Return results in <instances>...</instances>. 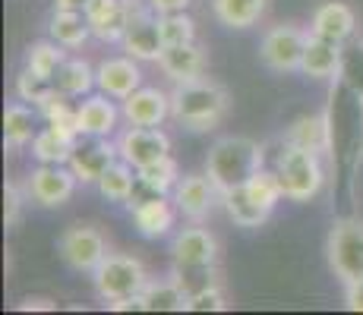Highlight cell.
Here are the masks:
<instances>
[{"mask_svg": "<svg viewBox=\"0 0 363 315\" xmlns=\"http://www.w3.org/2000/svg\"><path fill=\"white\" fill-rule=\"evenodd\" d=\"M231 110V95L225 86L206 79H190V82H174L171 92V120L190 132H208Z\"/></svg>", "mask_w": 363, "mask_h": 315, "instance_id": "6da1fadb", "label": "cell"}, {"mask_svg": "<svg viewBox=\"0 0 363 315\" xmlns=\"http://www.w3.org/2000/svg\"><path fill=\"white\" fill-rule=\"evenodd\" d=\"M256 171H262V145L247 136L218 139L206 155V173L221 189V195L228 189L243 186Z\"/></svg>", "mask_w": 363, "mask_h": 315, "instance_id": "7a4b0ae2", "label": "cell"}, {"mask_svg": "<svg viewBox=\"0 0 363 315\" xmlns=\"http://www.w3.org/2000/svg\"><path fill=\"white\" fill-rule=\"evenodd\" d=\"M92 284L101 303H121V299L139 297L149 284V271L139 258L123 252H108V258L92 271Z\"/></svg>", "mask_w": 363, "mask_h": 315, "instance_id": "3957f363", "label": "cell"}, {"mask_svg": "<svg viewBox=\"0 0 363 315\" xmlns=\"http://www.w3.org/2000/svg\"><path fill=\"white\" fill-rule=\"evenodd\" d=\"M275 171H278V177H281L284 199H291V202L316 199L319 189H323V183H325L323 161H319V155H316V151L300 149V145H288V142H284Z\"/></svg>", "mask_w": 363, "mask_h": 315, "instance_id": "277c9868", "label": "cell"}, {"mask_svg": "<svg viewBox=\"0 0 363 315\" xmlns=\"http://www.w3.org/2000/svg\"><path fill=\"white\" fill-rule=\"evenodd\" d=\"M325 258L341 284L363 277V221L338 218L325 236Z\"/></svg>", "mask_w": 363, "mask_h": 315, "instance_id": "5b68a950", "label": "cell"}, {"mask_svg": "<svg viewBox=\"0 0 363 315\" xmlns=\"http://www.w3.org/2000/svg\"><path fill=\"white\" fill-rule=\"evenodd\" d=\"M57 252L64 258V265L69 271H79V275H92L95 268L108 258V240L99 227L92 224H73L60 234Z\"/></svg>", "mask_w": 363, "mask_h": 315, "instance_id": "8992f818", "label": "cell"}, {"mask_svg": "<svg viewBox=\"0 0 363 315\" xmlns=\"http://www.w3.org/2000/svg\"><path fill=\"white\" fill-rule=\"evenodd\" d=\"M310 41V32L300 25H275L262 35L259 60L272 73H300V60H303V47Z\"/></svg>", "mask_w": 363, "mask_h": 315, "instance_id": "52a82bcc", "label": "cell"}, {"mask_svg": "<svg viewBox=\"0 0 363 315\" xmlns=\"http://www.w3.org/2000/svg\"><path fill=\"white\" fill-rule=\"evenodd\" d=\"M76 173L69 164H41L35 167L26 180V193L32 202H38L41 208H60L73 199L76 193Z\"/></svg>", "mask_w": 363, "mask_h": 315, "instance_id": "ba28073f", "label": "cell"}, {"mask_svg": "<svg viewBox=\"0 0 363 315\" xmlns=\"http://www.w3.org/2000/svg\"><path fill=\"white\" fill-rule=\"evenodd\" d=\"M171 262H174V271L215 268V262H218V240L206 227H199V224L184 227L171 243Z\"/></svg>", "mask_w": 363, "mask_h": 315, "instance_id": "9c48e42d", "label": "cell"}, {"mask_svg": "<svg viewBox=\"0 0 363 315\" xmlns=\"http://www.w3.org/2000/svg\"><path fill=\"white\" fill-rule=\"evenodd\" d=\"M218 202H221V189L212 183L208 173H184L177 180V186H174V205L193 224L206 221Z\"/></svg>", "mask_w": 363, "mask_h": 315, "instance_id": "30bf717a", "label": "cell"}, {"mask_svg": "<svg viewBox=\"0 0 363 315\" xmlns=\"http://www.w3.org/2000/svg\"><path fill=\"white\" fill-rule=\"evenodd\" d=\"M117 155L139 171L152 161L171 155V136L162 132L158 126H130L117 136Z\"/></svg>", "mask_w": 363, "mask_h": 315, "instance_id": "8fae6325", "label": "cell"}, {"mask_svg": "<svg viewBox=\"0 0 363 315\" xmlns=\"http://www.w3.org/2000/svg\"><path fill=\"white\" fill-rule=\"evenodd\" d=\"M139 4L136 0H89L82 6L89 25H92V35L99 41H108V45H121L123 32H127L130 19L136 16Z\"/></svg>", "mask_w": 363, "mask_h": 315, "instance_id": "7c38bea8", "label": "cell"}, {"mask_svg": "<svg viewBox=\"0 0 363 315\" xmlns=\"http://www.w3.org/2000/svg\"><path fill=\"white\" fill-rule=\"evenodd\" d=\"M121 47L123 54H130V57L143 60V63H158L164 51V41H162V32H158V16L155 10H145V6H139L136 16L130 19L127 32H123L121 38Z\"/></svg>", "mask_w": 363, "mask_h": 315, "instance_id": "4fadbf2b", "label": "cell"}, {"mask_svg": "<svg viewBox=\"0 0 363 315\" xmlns=\"http://www.w3.org/2000/svg\"><path fill=\"white\" fill-rule=\"evenodd\" d=\"M171 202L158 193L133 195V199L127 202L130 212H133V224H136V230L145 236V240H158V236L171 234L174 214H177V205H171Z\"/></svg>", "mask_w": 363, "mask_h": 315, "instance_id": "5bb4252c", "label": "cell"}, {"mask_svg": "<svg viewBox=\"0 0 363 315\" xmlns=\"http://www.w3.org/2000/svg\"><path fill=\"white\" fill-rule=\"evenodd\" d=\"M121 114L130 126H162L171 117V95L155 86H139L130 98H123Z\"/></svg>", "mask_w": 363, "mask_h": 315, "instance_id": "9a60e30c", "label": "cell"}, {"mask_svg": "<svg viewBox=\"0 0 363 315\" xmlns=\"http://www.w3.org/2000/svg\"><path fill=\"white\" fill-rule=\"evenodd\" d=\"M95 82H99V92H104L108 98H130L143 86V73H139V60L136 57H108L99 63L95 69Z\"/></svg>", "mask_w": 363, "mask_h": 315, "instance_id": "2e32d148", "label": "cell"}, {"mask_svg": "<svg viewBox=\"0 0 363 315\" xmlns=\"http://www.w3.org/2000/svg\"><path fill=\"white\" fill-rule=\"evenodd\" d=\"M310 32L325 41H335V45H345V41L357 32V13H354L345 0H325V4H319L316 10H313Z\"/></svg>", "mask_w": 363, "mask_h": 315, "instance_id": "e0dca14e", "label": "cell"}, {"mask_svg": "<svg viewBox=\"0 0 363 315\" xmlns=\"http://www.w3.org/2000/svg\"><path fill=\"white\" fill-rule=\"evenodd\" d=\"M158 67L171 82H190L199 79L208 67V54L199 41H190V45H171L162 51L158 57Z\"/></svg>", "mask_w": 363, "mask_h": 315, "instance_id": "ac0fdd59", "label": "cell"}, {"mask_svg": "<svg viewBox=\"0 0 363 315\" xmlns=\"http://www.w3.org/2000/svg\"><path fill=\"white\" fill-rule=\"evenodd\" d=\"M76 145H79V130L60 123H48L45 130H38L32 142V155L38 158V164H69Z\"/></svg>", "mask_w": 363, "mask_h": 315, "instance_id": "d6986e66", "label": "cell"}, {"mask_svg": "<svg viewBox=\"0 0 363 315\" xmlns=\"http://www.w3.org/2000/svg\"><path fill=\"white\" fill-rule=\"evenodd\" d=\"M117 117H123L114 108V101H108V95H86V101L76 108V126L79 136L89 139H108L117 130Z\"/></svg>", "mask_w": 363, "mask_h": 315, "instance_id": "ffe728a7", "label": "cell"}, {"mask_svg": "<svg viewBox=\"0 0 363 315\" xmlns=\"http://www.w3.org/2000/svg\"><path fill=\"white\" fill-rule=\"evenodd\" d=\"M117 158H121L117 155V142L111 145L108 139H92V142H86V145H76L73 158H69V167H73L79 183H99L101 173L108 171Z\"/></svg>", "mask_w": 363, "mask_h": 315, "instance_id": "44dd1931", "label": "cell"}, {"mask_svg": "<svg viewBox=\"0 0 363 315\" xmlns=\"http://www.w3.org/2000/svg\"><path fill=\"white\" fill-rule=\"evenodd\" d=\"M341 67V45L325 41L310 32V41L303 47V60H300V73L310 79H329Z\"/></svg>", "mask_w": 363, "mask_h": 315, "instance_id": "7402d4cb", "label": "cell"}, {"mask_svg": "<svg viewBox=\"0 0 363 315\" xmlns=\"http://www.w3.org/2000/svg\"><path fill=\"white\" fill-rule=\"evenodd\" d=\"M269 10V0H212V13L221 25L228 29H253L256 23L265 16Z\"/></svg>", "mask_w": 363, "mask_h": 315, "instance_id": "603a6c76", "label": "cell"}, {"mask_svg": "<svg viewBox=\"0 0 363 315\" xmlns=\"http://www.w3.org/2000/svg\"><path fill=\"white\" fill-rule=\"evenodd\" d=\"M38 130H35V110L26 101H13L4 110V145L6 149H26L35 142Z\"/></svg>", "mask_w": 363, "mask_h": 315, "instance_id": "cb8c5ba5", "label": "cell"}, {"mask_svg": "<svg viewBox=\"0 0 363 315\" xmlns=\"http://www.w3.org/2000/svg\"><path fill=\"white\" fill-rule=\"evenodd\" d=\"M186 290L180 287L177 277L164 281H149L143 290V312H186Z\"/></svg>", "mask_w": 363, "mask_h": 315, "instance_id": "d4e9b609", "label": "cell"}, {"mask_svg": "<svg viewBox=\"0 0 363 315\" xmlns=\"http://www.w3.org/2000/svg\"><path fill=\"white\" fill-rule=\"evenodd\" d=\"M51 38L57 41V45H64L67 51H76V47H82L89 41V35H92V25H89L86 13L82 10H54L51 16Z\"/></svg>", "mask_w": 363, "mask_h": 315, "instance_id": "484cf974", "label": "cell"}, {"mask_svg": "<svg viewBox=\"0 0 363 315\" xmlns=\"http://www.w3.org/2000/svg\"><path fill=\"white\" fill-rule=\"evenodd\" d=\"M288 145H300L306 151H325L329 145V117L325 114H303L297 117L294 123L288 126V136H284Z\"/></svg>", "mask_w": 363, "mask_h": 315, "instance_id": "4316f807", "label": "cell"}, {"mask_svg": "<svg viewBox=\"0 0 363 315\" xmlns=\"http://www.w3.org/2000/svg\"><path fill=\"white\" fill-rule=\"evenodd\" d=\"M221 205H225L228 218H231L237 227H262L265 221H269V208H262L259 202L253 199V195L247 193V186H237V189H228L225 195H221Z\"/></svg>", "mask_w": 363, "mask_h": 315, "instance_id": "83f0119b", "label": "cell"}, {"mask_svg": "<svg viewBox=\"0 0 363 315\" xmlns=\"http://www.w3.org/2000/svg\"><path fill=\"white\" fill-rule=\"evenodd\" d=\"M136 186H139V171L133 164H127L123 158H117L99 180V193L108 202H130Z\"/></svg>", "mask_w": 363, "mask_h": 315, "instance_id": "f1b7e54d", "label": "cell"}, {"mask_svg": "<svg viewBox=\"0 0 363 315\" xmlns=\"http://www.w3.org/2000/svg\"><path fill=\"white\" fill-rule=\"evenodd\" d=\"M95 86H99V82H95V69L79 57H67L60 63L57 76H54V88H60V92L69 95V98L89 95Z\"/></svg>", "mask_w": 363, "mask_h": 315, "instance_id": "f546056e", "label": "cell"}, {"mask_svg": "<svg viewBox=\"0 0 363 315\" xmlns=\"http://www.w3.org/2000/svg\"><path fill=\"white\" fill-rule=\"evenodd\" d=\"M177 180H180V167H177V161H174L171 155H164V158L152 161V164L139 167V189H143V193L167 195V193H174Z\"/></svg>", "mask_w": 363, "mask_h": 315, "instance_id": "4dcf8cb0", "label": "cell"}, {"mask_svg": "<svg viewBox=\"0 0 363 315\" xmlns=\"http://www.w3.org/2000/svg\"><path fill=\"white\" fill-rule=\"evenodd\" d=\"M67 60V47L57 45V41H35V45L26 47V69H32L41 79H51L57 76L60 63Z\"/></svg>", "mask_w": 363, "mask_h": 315, "instance_id": "1f68e13d", "label": "cell"}, {"mask_svg": "<svg viewBox=\"0 0 363 315\" xmlns=\"http://www.w3.org/2000/svg\"><path fill=\"white\" fill-rule=\"evenodd\" d=\"M158 16V32H162L164 47L171 45H190L196 41V19L184 13H155Z\"/></svg>", "mask_w": 363, "mask_h": 315, "instance_id": "d6a6232c", "label": "cell"}, {"mask_svg": "<svg viewBox=\"0 0 363 315\" xmlns=\"http://www.w3.org/2000/svg\"><path fill=\"white\" fill-rule=\"evenodd\" d=\"M243 186H247V193L253 195L262 208H269V212L284 199V186H281L278 171H265V167H262V171H256Z\"/></svg>", "mask_w": 363, "mask_h": 315, "instance_id": "836d02e7", "label": "cell"}, {"mask_svg": "<svg viewBox=\"0 0 363 315\" xmlns=\"http://www.w3.org/2000/svg\"><path fill=\"white\" fill-rule=\"evenodd\" d=\"M51 92H54V82H51V79H41V76H35L32 69L23 67V73L16 76V95H19V101L32 104V108H38V104L45 101V98L51 95Z\"/></svg>", "mask_w": 363, "mask_h": 315, "instance_id": "e575fe53", "label": "cell"}, {"mask_svg": "<svg viewBox=\"0 0 363 315\" xmlns=\"http://www.w3.org/2000/svg\"><path fill=\"white\" fill-rule=\"evenodd\" d=\"M225 309H228V297L221 290V284L206 287V290L193 293L186 299V312H225Z\"/></svg>", "mask_w": 363, "mask_h": 315, "instance_id": "d590c367", "label": "cell"}, {"mask_svg": "<svg viewBox=\"0 0 363 315\" xmlns=\"http://www.w3.org/2000/svg\"><path fill=\"white\" fill-rule=\"evenodd\" d=\"M26 195L29 193H23L16 183H6L4 186V224H6V230L10 227H16L19 218H23V202H26Z\"/></svg>", "mask_w": 363, "mask_h": 315, "instance_id": "8d00e7d4", "label": "cell"}, {"mask_svg": "<svg viewBox=\"0 0 363 315\" xmlns=\"http://www.w3.org/2000/svg\"><path fill=\"white\" fill-rule=\"evenodd\" d=\"M345 309L347 312H363V277L345 284Z\"/></svg>", "mask_w": 363, "mask_h": 315, "instance_id": "74e56055", "label": "cell"}, {"mask_svg": "<svg viewBox=\"0 0 363 315\" xmlns=\"http://www.w3.org/2000/svg\"><path fill=\"white\" fill-rule=\"evenodd\" d=\"M193 0H149V6L155 13H184Z\"/></svg>", "mask_w": 363, "mask_h": 315, "instance_id": "f35d334b", "label": "cell"}, {"mask_svg": "<svg viewBox=\"0 0 363 315\" xmlns=\"http://www.w3.org/2000/svg\"><path fill=\"white\" fill-rule=\"evenodd\" d=\"M19 312H32V309H45V312H54V303L51 299H45V297H26L23 303L16 306Z\"/></svg>", "mask_w": 363, "mask_h": 315, "instance_id": "ab89813d", "label": "cell"}, {"mask_svg": "<svg viewBox=\"0 0 363 315\" xmlns=\"http://www.w3.org/2000/svg\"><path fill=\"white\" fill-rule=\"evenodd\" d=\"M54 4H57L60 10H82L89 0H54Z\"/></svg>", "mask_w": 363, "mask_h": 315, "instance_id": "60d3db41", "label": "cell"}]
</instances>
